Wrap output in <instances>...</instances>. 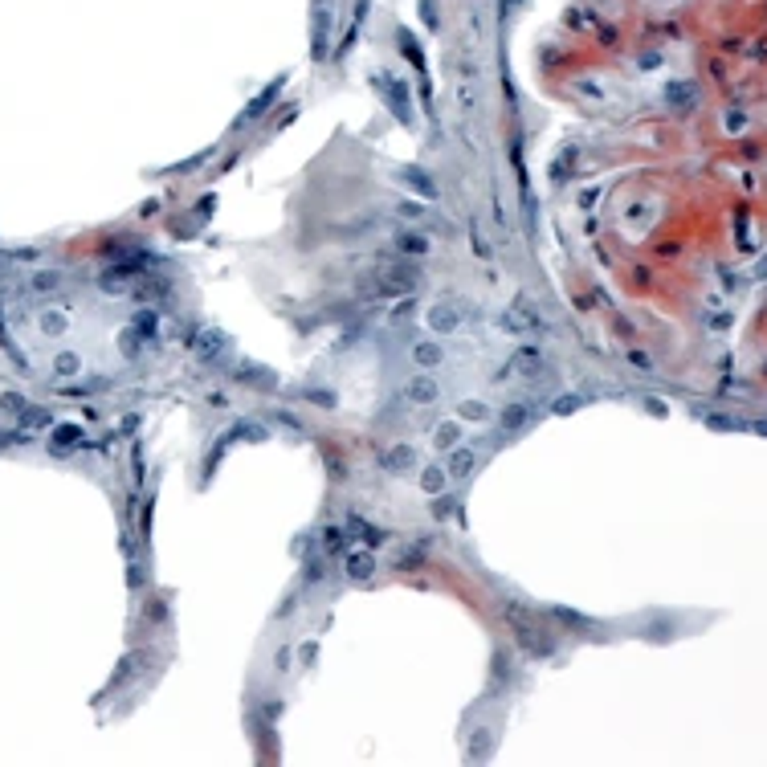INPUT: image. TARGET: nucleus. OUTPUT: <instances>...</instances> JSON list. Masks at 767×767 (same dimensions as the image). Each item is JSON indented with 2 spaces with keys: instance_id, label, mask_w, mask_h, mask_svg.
<instances>
[{
  "instance_id": "f257e3e1",
  "label": "nucleus",
  "mask_w": 767,
  "mask_h": 767,
  "mask_svg": "<svg viewBox=\"0 0 767 767\" xmlns=\"http://www.w3.org/2000/svg\"><path fill=\"white\" fill-rule=\"evenodd\" d=\"M502 620L510 624V633L519 641L522 653H531V657H547L555 653V636L539 624V617H531L519 600H502Z\"/></svg>"
},
{
  "instance_id": "f03ea898",
  "label": "nucleus",
  "mask_w": 767,
  "mask_h": 767,
  "mask_svg": "<svg viewBox=\"0 0 767 767\" xmlns=\"http://www.w3.org/2000/svg\"><path fill=\"white\" fill-rule=\"evenodd\" d=\"M421 286V274L412 265H380V277H375V294H412Z\"/></svg>"
},
{
  "instance_id": "7ed1b4c3",
  "label": "nucleus",
  "mask_w": 767,
  "mask_h": 767,
  "mask_svg": "<svg viewBox=\"0 0 767 767\" xmlns=\"http://www.w3.org/2000/svg\"><path fill=\"white\" fill-rule=\"evenodd\" d=\"M375 90L384 94L388 111L408 127V123H412V102H408V90H404V86H388V74H375Z\"/></svg>"
},
{
  "instance_id": "20e7f679",
  "label": "nucleus",
  "mask_w": 767,
  "mask_h": 767,
  "mask_svg": "<svg viewBox=\"0 0 767 767\" xmlns=\"http://www.w3.org/2000/svg\"><path fill=\"white\" fill-rule=\"evenodd\" d=\"M531 421H535V404L531 400H510V404L498 408V429L502 433H522Z\"/></svg>"
},
{
  "instance_id": "39448f33",
  "label": "nucleus",
  "mask_w": 767,
  "mask_h": 767,
  "mask_svg": "<svg viewBox=\"0 0 767 767\" xmlns=\"http://www.w3.org/2000/svg\"><path fill=\"white\" fill-rule=\"evenodd\" d=\"M400 396H404L408 404L429 408V404H437V400H441V384L433 380V375H412V380L404 384V392H400Z\"/></svg>"
},
{
  "instance_id": "423d86ee",
  "label": "nucleus",
  "mask_w": 767,
  "mask_h": 767,
  "mask_svg": "<svg viewBox=\"0 0 767 767\" xmlns=\"http://www.w3.org/2000/svg\"><path fill=\"white\" fill-rule=\"evenodd\" d=\"M424 323H429L433 335H453L457 326H461V310H457L453 302H437V307L424 310Z\"/></svg>"
},
{
  "instance_id": "0eeeda50",
  "label": "nucleus",
  "mask_w": 767,
  "mask_h": 767,
  "mask_svg": "<svg viewBox=\"0 0 767 767\" xmlns=\"http://www.w3.org/2000/svg\"><path fill=\"white\" fill-rule=\"evenodd\" d=\"M396 176H400V184H404V188H412V192H416V196H424V200H437V196H441L437 180L429 176L424 167H412V163H404V167H400Z\"/></svg>"
},
{
  "instance_id": "6e6552de",
  "label": "nucleus",
  "mask_w": 767,
  "mask_h": 767,
  "mask_svg": "<svg viewBox=\"0 0 767 767\" xmlns=\"http://www.w3.org/2000/svg\"><path fill=\"white\" fill-rule=\"evenodd\" d=\"M277 90H282V78H277V82H270V86H265V90H261V94L253 98V102H249V106H245L241 114H237V123H233V127H249V123H258L261 114H265L270 106H274Z\"/></svg>"
},
{
  "instance_id": "1a4fd4ad",
  "label": "nucleus",
  "mask_w": 767,
  "mask_h": 767,
  "mask_svg": "<svg viewBox=\"0 0 767 767\" xmlns=\"http://www.w3.org/2000/svg\"><path fill=\"white\" fill-rule=\"evenodd\" d=\"M494 743H498L494 727H478V731L465 739V759H470V763H486L490 755H494Z\"/></svg>"
},
{
  "instance_id": "9d476101",
  "label": "nucleus",
  "mask_w": 767,
  "mask_h": 767,
  "mask_svg": "<svg viewBox=\"0 0 767 767\" xmlns=\"http://www.w3.org/2000/svg\"><path fill=\"white\" fill-rule=\"evenodd\" d=\"M514 314H502L498 323L506 326V331H531V326L539 323V314H535V302H526V298H514Z\"/></svg>"
},
{
  "instance_id": "9b49d317",
  "label": "nucleus",
  "mask_w": 767,
  "mask_h": 767,
  "mask_svg": "<svg viewBox=\"0 0 767 767\" xmlns=\"http://www.w3.org/2000/svg\"><path fill=\"white\" fill-rule=\"evenodd\" d=\"M396 253L400 258H424V253H433V237H424V233H396Z\"/></svg>"
},
{
  "instance_id": "f8f14e48",
  "label": "nucleus",
  "mask_w": 767,
  "mask_h": 767,
  "mask_svg": "<svg viewBox=\"0 0 767 767\" xmlns=\"http://www.w3.org/2000/svg\"><path fill=\"white\" fill-rule=\"evenodd\" d=\"M380 465H384V473H404L416 465V449L412 445H392L388 453L380 457Z\"/></svg>"
},
{
  "instance_id": "ddd939ff",
  "label": "nucleus",
  "mask_w": 767,
  "mask_h": 767,
  "mask_svg": "<svg viewBox=\"0 0 767 767\" xmlns=\"http://www.w3.org/2000/svg\"><path fill=\"white\" fill-rule=\"evenodd\" d=\"M233 380H241V384H253V388H277V375L258 368V363H237L233 368Z\"/></svg>"
},
{
  "instance_id": "4468645a",
  "label": "nucleus",
  "mask_w": 767,
  "mask_h": 767,
  "mask_svg": "<svg viewBox=\"0 0 767 767\" xmlns=\"http://www.w3.org/2000/svg\"><path fill=\"white\" fill-rule=\"evenodd\" d=\"M441 359H445V351H441V343H433V339H421V343H412V363L416 368H437Z\"/></svg>"
},
{
  "instance_id": "2eb2a0df",
  "label": "nucleus",
  "mask_w": 767,
  "mask_h": 767,
  "mask_svg": "<svg viewBox=\"0 0 767 767\" xmlns=\"http://www.w3.org/2000/svg\"><path fill=\"white\" fill-rule=\"evenodd\" d=\"M343 568H347L351 580H372V575H375V559L368 551H355V555H347V563H343Z\"/></svg>"
},
{
  "instance_id": "dca6fc26",
  "label": "nucleus",
  "mask_w": 767,
  "mask_h": 767,
  "mask_svg": "<svg viewBox=\"0 0 767 767\" xmlns=\"http://www.w3.org/2000/svg\"><path fill=\"white\" fill-rule=\"evenodd\" d=\"M225 347H228V339L221 335V331H204L200 343H196V355H200V359H216Z\"/></svg>"
},
{
  "instance_id": "f3484780",
  "label": "nucleus",
  "mask_w": 767,
  "mask_h": 767,
  "mask_svg": "<svg viewBox=\"0 0 767 767\" xmlns=\"http://www.w3.org/2000/svg\"><path fill=\"white\" fill-rule=\"evenodd\" d=\"M473 465H478V453H473V449H453V453H449V470L445 473L465 478V473H473Z\"/></svg>"
},
{
  "instance_id": "a211bd4d",
  "label": "nucleus",
  "mask_w": 767,
  "mask_h": 767,
  "mask_svg": "<svg viewBox=\"0 0 767 767\" xmlns=\"http://www.w3.org/2000/svg\"><path fill=\"white\" fill-rule=\"evenodd\" d=\"M457 421H473V424L490 421V404L486 400H461L457 404Z\"/></svg>"
},
{
  "instance_id": "6ab92c4d",
  "label": "nucleus",
  "mask_w": 767,
  "mask_h": 767,
  "mask_svg": "<svg viewBox=\"0 0 767 767\" xmlns=\"http://www.w3.org/2000/svg\"><path fill=\"white\" fill-rule=\"evenodd\" d=\"M351 531H355L368 547H380V543H388V535L380 531V526H372V522H363V519H351Z\"/></svg>"
},
{
  "instance_id": "aec40b11",
  "label": "nucleus",
  "mask_w": 767,
  "mask_h": 767,
  "mask_svg": "<svg viewBox=\"0 0 767 767\" xmlns=\"http://www.w3.org/2000/svg\"><path fill=\"white\" fill-rule=\"evenodd\" d=\"M457 441H461V429H457V421L437 424V433H433V445H437V449H453Z\"/></svg>"
},
{
  "instance_id": "412c9836",
  "label": "nucleus",
  "mask_w": 767,
  "mask_h": 767,
  "mask_svg": "<svg viewBox=\"0 0 767 767\" xmlns=\"http://www.w3.org/2000/svg\"><path fill=\"white\" fill-rule=\"evenodd\" d=\"M445 478H449L445 470H437V465H429V470L421 473V490H424V494H441V490H445Z\"/></svg>"
},
{
  "instance_id": "4be33fe9",
  "label": "nucleus",
  "mask_w": 767,
  "mask_h": 767,
  "mask_svg": "<svg viewBox=\"0 0 767 767\" xmlns=\"http://www.w3.org/2000/svg\"><path fill=\"white\" fill-rule=\"evenodd\" d=\"M323 551H347V531H343V526H326L323 531Z\"/></svg>"
},
{
  "instance_id": "5701e85b",
  "label": "nucleus",
  "mask_w": 767,
  "mask_h": 767,
  "mask_svg": "<svg viewBox=\"0 0 767 767\" xmlns=\"http://www.w3.org/2000/svg\"><path fill=\"white\" fill-rule=\"evenodd\" d=\"M143 343H147V335L139 331V326H127V331H123V351H127V355H139Z\"/></svg>"
},
{
  "instance_id": "b1692460",
  "label": "nucleus",
  "mask_w": 767,
  "mask_h": 767,
  "mask_svg": "<svg viewBox=\"0 0 767 767\" xmlns=\"http://www.w3.org/2000/svg\"><path fill=\"white\" fill-rule=\"evenodd\" d=\"M494 678H498V682H510V678H514V666H510V653L506 649H498L494 653Z\"/></svg>"
},
{
  "instance_id": "393cba45",
  "label": "nucleus",
  "mask_w": 767,
  "mask_h": 767,
  "mask_svg": "<svg viewBox=\"0 0 767 767\" xmlns=\"http://www.w3.org/2000/svg\"><path fill=\"white\" fill-rule=\"evenodd\" d=\"M470 241H473V253H478V258H490V245H486V237H482L478 221H470Z\"/></svg>"
},
{
  "instance_id": "a878e982",
  "label": "nucleus",
  "mask_w": 767,
  "mask_h": 767,
  "mask_svg": "<svg viewBox=\"0 0 767 767\" xmlns=\"http://www.w3.org/2000/svg\"><path fill=\"white\" fill-rule=\"evenodd\" d=\"M400 45H404L408 62L416 65V70H424V57H421V49H416V41H412V37H408V33H400Z\"/></svg>"
},
{
  "instance_id": "bb28decb",
  "label": "nucleus",
  "mask_w": 767,
  "mask_h": 767,
  "mask_svg": "<svg viewBox=\"0 0 767 767\" xmlns=\"http://www.w3.org/2000/svg\"><path fill=\"white\" fill-rule=\"evenodd\" d=\"M302 400H310V404H319V408H335V396H331V392H319V388H307Z\"/></svg>"
},
{
  "instance_id": "cd10ccee",
  "label": "nucleus",
  "mask_w": 767,
  "mask_h": 767,
  "mask_svg": "<svg viewBox=\"0 0 767 767\" xmlns=\"http://www.w3.org/2000/svg\"><path fill=\"white\" fill-rule=\"evenodd\" d=\"M580 404H584V396H559L551 412H559V416H568V412H575Z\"/></svg>"
},
{
  "instance_id": "c85d7f7f",
  "label": "nucleus",
  "mask_w": 767,
  "mask_h": 767,
  "mask_svg": "<svg viewBox=\"0 0 767 767\" xmlns=\"http://www.w3.org/2000/svg\"><path fill=\"white\" fill-rule=\"evenodd\" d=\"M396 212H400V221H421V216H424L416 200H400V204H396Z\"/></svg>"
},
{
  "instance_id": "c756f323",
  "label": "nucleus",
  "mask_w": 767,
  "mask_h": 767,
  "mask_svg": "<svg viewBox=\"0 0 767 767\" xmlns=\"http://www.w3.org/2000/svg\"><path fill=\"white\" fill-rule=\"evenodd\" d=\"M131 326H139V331H143L147 339H151V335H155V314H151V310H139V314H135V323Z\"/></svg>"
},
{
  "instance_id": "7c9ffc66",
  "label": "nucleus",
  "mask_w": 767,
  "mask_h": 767,
  "mask_svg": "<svg viewBox=\"0 0 767 767\" xmlns=\"http://www.w3.org/2000/svg\"><path fill=\"white\" fill-rule=\"evenodd\" d=\"M424 563V555L421 551H404V555H396V568H421Z\"/></svg>"
},
{
  "instance_id": "2f4dec72",
  "label": "nucleus",
  "mask_w": 767,
  "mask_h": 767,
  "mask_svg": "<svg viewBox=\"0 0 767 767\" xmlns=\"http://www.w3.org/2000/svg\"><path fill=\"white\" fill-rule=\"evenodd\" d=\"M453 506H457V498H437L433 514H437V519H449V514H453Z\"/></svg>"
},
{
  "instance_id": "473e14b6",
  "label": "nucleus",
  "mask_w": 767,
  "mask_h": 767,
  "mask_svg": "<svg viewBox=\"0 0 767 767\" xmlns=\"http://www.w3.org/2000/svg\"><path fill=\"white\" fill-rule=\"evenodd\" d=\"M212 204H216V200H212V196H204V200L196 204V216H200V221H209V216H212Z\"/></svg>"
},
{
  "instance_id": "72a5a7b5",
  "label": "nucleus",
  "mask_w": 767,
  "mask_h": 767,
  "mask_svg": "<svg viewBox=\"0 0 767 767\" xmlns=\"http://www.w3.org/2000/svg\"><path fill=\"white\" fill-rule=\"evenodd\" d=\"M323 580V563L314 559V563H307V584H319Z\"/></svg>"
},
{
  "instance_id": "f704fd0d",
  "label": "nucleus",
  "mask_w": 767,
  "mask_h": 767,
  "mask_svg": "<svg viewBox=\"0 0 767 767\" xmlns=\"http://www.w3.org/2000/svg\"><path fill=\"white\" fill-rule=\"evenodd\" d=\"M57 372H78V359H74V355H57Z\"/></svg>"
},
{
  "instance_id": "c9c22d12",
  "label": "nucleus",
  "mask_w": 767,
  "mask_h": 767,
  "mask_svg": "<svg viewBox=\"0 0 767 767\" xmlns=\"http://www.w3.org/2000/svg\"><path fill=\"white\" fill-rule=\"evenodd\" d=\"M290 669V649H277V673H286Z\"/></svg>"
},
{
  "instance_id": "e433bc0d",
  "label": "nucleus",
  "mask_w": 767,
  "mask_h": 767,
  "mask_svg": "<svg viewBox=\"0 0 767 767\" xmlns=\"http://www.w3.org/2000/svg\"><path fill=\"white\" fill-rule=\"evenodd\" d=\"M45 326H49V331H53V335H57V331H62L65 323H62V319H57V314H49V319H45Z\"/></svg>"
}]
</instances>
